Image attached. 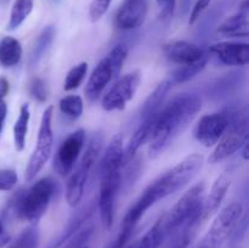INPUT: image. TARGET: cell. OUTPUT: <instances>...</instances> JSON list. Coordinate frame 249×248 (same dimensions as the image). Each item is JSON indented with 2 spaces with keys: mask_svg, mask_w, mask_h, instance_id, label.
<instances>
[{
  "mask_svg": "<svg viewBox=\"0 0 249 248\" xmlns=\"http://www.w3.org/2000/svg\"><path fill=\"white\" fill-rule=\"evenodd\" d=\"M209 51L226 66L243 67L249 62V45L247 43L220 41V43L213 44Z\"/></svg>",
  "mask_w": 249,
  "mask_h": 248,
  "instance_id": "obj_14",
  "label": "cell"
},
{
  "mask_svg": "<svg viewBox=\"0 0 249 248\" xmlns=\"http://www.w3.org/2000/svg\"><path fill=\"white\" fill-rule=\"evenodd\" d=\"M207 62H208V56H204L202 60H199L198 62L191 63V65H184L178 67L174 72L172 73V82L173 84L177 83V84H182V83H186L189 80H191L192 78L196 77L199 72L204 70Z\"/></svg>",
  "mask_w": 249,
  "mask_h": 248,
  "instance_id": "obj_25",
  "label": "cell"
},
{
  "mask_svg": "<svg viewBox=\"0 0 249 248\" xmlns=\"http://www.w3.org/2000/svg\"><path fill=\"white\" fill-rule=\"evenodd\" d=\"M102 143H104V139L101 134L97 133L92 135L79 164L77 165L75 170H72V174L66 186V201L71 207H77L82 201L90 173L96 164L100 153H101Z\"/></svg>",
  "mask_w": 249,
  "mask_h": 248,
  "instance_id": "obj_6",
  "label": "cell"
},
{
  "mask_svg": "<svg viewBox=\"0 0 249 248\" xmlns=\"http://www.w3.org/2000/svg\"><path fill=\"white\" fill-rule=\"evenodd\" d=\"M128 56V48L123 44L114 46L95 67L85 87V95L90 101L101 96L107 85L116 80Z\"/></svg>",
  "mask_w": 249,
  "mask_h": 248,
  "instance_id": "obj_5",
  "label": "cell"
},
{
  "mask_svg": "<svg viewBox=\"0 0 249 248\" xmlns=\"http://www.w3.org/2000/svg\"><path fill=\"white\" fill-rule=\"evenodd\" d=\"M32 10H33V0H16L11 9L7 29L14 31L18 28L23 23L24 19L29 16Z\"/></svg>",
  "mask_w": 249,
  "mask_h": 248,
  "instance_id": "obj_26",
  "label": "cell"
},
{
  "mask_svg": "<svg viewBox=\"0 0 249 248\" xmlns=\"http://www.w3.org/2000/svg\"><path fill=\"white\" fill-rule=\"evenodd\" d=\"M135 245H136V243H133V245H130L129 247H126V248H135Z\"/></svg>",
  "mask_w": 249,
  "mask_h": 248,
  "instance_id": "obj_41",
  "label": "cell"
},
{
  "mask_svg": "<svg viewBox=\"0 0 249 248\" xmlns=\"http://www.w3.org/2000/svg\"><path fill=\"white\" fill-rule=\"evenodd\" d=\"M94 209H95V206L91 202V203L87 204L85 207L80 208L78 212H75V214H73V215L71 216L70 220L67 221V224H66L62 232H61L55 240L51 241L46 248H60L61 246L65 245V243L67 242L68 240H71V238H72L78 231L82 230L85 221L89 220L91 214L94 213Z\"/></svg>",
  "mask_w": 249,
  "mask_h": 248,
  "instance_id": "obj_18",
  "label": "cell"
},
{
  "mask_svg": "<svg viewBox=\"0 0 249 248\" xmlns=\"http://www.w3.org/2000/svg\"><path fill=\"white\" fill-rule=\"evenodd\" d=\"M123 136L116 134L107 145L99 167L100 191L118 194L123 165Z\"/></svg>",
  "mask_w": 249,
  "mask_h": 248,
  "instance_id": "obj_8",
  "label": "cell"
},
{
  "mask_svg": "<svg viewBox=\"0 0 249 248\" xmlns=\"http://www.w3.org/2000/svg\"><path fill=\"white\" fill-rule=\"evenodd\" d=\"M29 92H31L32 96L39 102H44L48 99L45 84H44V82L40 78H34V79L32 80L31 85H29Z\"/></svg>",
  "mask_w": 249,
  "mask_h": 248,
  "instance_id": "obj_33",
  "label": "cell"
},
{
  "mask_svg": "<svg viewBox=\"0 0 249 248\" xmlns=\"http://www.w3.org/2000/svg\"><path fill=\"white\" fill-rule=\"evenodd\" d=\"M140 80L141 75L138 71L126 73L125 75L117 79L111 89L102 97V108L107 112L121 111L125 108L126 104L135 95Z\"/></svg>",
  "mask_w": 249,
  "mask_h": 248,
  "instance_id": "obj_11",
  "label": "cell"
},
{
  "mask_svg": "<svg viewBox=\"0 0 249 248\" xmlns=\"http://www.w3.org/2000/svg\"><path fill=\"white\" fill-rule=\"evenodd\" d=\"M156 117H157V113L151 116L150 118L145 119V121L140 122V125L138 126L135 133H134L133 135H131V138L129 139L128 143H126V147L124 148L123 151V165L131 163V160L134 159L139 148H140L143 143H146L147 141L151 140L153 128H155Z\"/></svg>",
  "mask_w": 249,
  "mask_h": 248,
  "instance_id": "obj_19",
  "label": "cell"
},
{
  "mask_svg": "<svg viewBox=\"0 0 249 248\" xmlns=\"http://www.w3.org/2000/svg\"><path fill=\"white\" fill-rule=\"evenodd\" d=\"M58 106H60L61 112L71 119H78L84 111L83 100L78 95H68V96L62 97Z\"/></svg>",
  "mask_w": 249,
  "mask_h": 248,
  "instance_id": "obj_28",
  "label": "cell"
},
{
  "mask_svg": "<svg viewBox=\"0 0 249 248\" xmlns=\"http://www.w3.org/2000/svg\"><path fill=\"white\" fill-rule=\"evenodd\" d=\"M11 248H15V247H11Z\"/></svg>",
  "mask_w": 249,
  "mask_h": 248,
  "instance_id": "obj_42",
  "label": "cell"
},
{
  "mask_svg": "<svg viewBox=\"0 0 249 248\" xmlns=\"http://www.w3.org/2000/svg\"><path fill=\"white\" fill-rule=\"evenodd\" d=\"M163 53L168 60L180 66L198 62L206 56L203 49L186 40H175L165 44Z\"/></svg>",
  "mask_w": 249,
  "mask_h": 248,
  "instance_id": "obj_16",
  "label": "cell"
},
{
  "mask_svg": "<svg viewBox=\"0 0 249 248\" xmlns=\"http://www.w3.org/2000/svg\"><path fill=\"white\" fill-rule=\"evenodd\" d=\"M201 108L202 100L196 94L177 95L163 105L156 117L148 156L156 158L164 152L186 130Z\"/></svg>",
  "mask_w": 249,
  "mask_h": 248,
  "instance_id": "obj_1",
  "label": "cell"
},
{
  "mask_svg": "<svg viewBox=\"0 0 249 248\" xmlns=\"http://www.w3.org/2000/svg\"><path fill=\"white\" fill-rule=\"evenodd\" d=\"M48 1L50 2L51 5H58L61 1H62V0H48Z\"/></svg>",
  "mask_w": 249,
  "mask_h": 248,
  "instance_id": "obj_40",
  "label": "cell"
},
{
  "mask_svg": "<svg viewBox=\"0 0 249 248\" xmlns=\"http://www.w3.org/2000/svg\"><path fill=\"white\" fill-rule=\"evenodd\" d=\"M204 182L195 185L187 190L177 203L172 207L168 215L163 219V228L165 233H170L180 226L185 225V233L194 230L202 221L203 209Z\"/></svg>",
  "mask_w": 249,
  "mask_h": 248,
  "instance_id": "obj_2",
  "label": "cell"
},
{
  "mask_svg": "<svg viewBox=\"0 0 249 248\" xmlns=\"http://www.w3.org/2000/svg\"><path fill=\"white\" fill-rule=\"evenodd\" d=\"M55 35H56V28L55 26H53V24L46 26L45 28L40 32V34H39L38 38H36V44H34L33 51H32V56H31L32 65H36V63H38L39 61L45 56V53H48L50 46L53 45Z\"/></svg>",
  "mask_w": 249,
  "mask_h": 248,
  "instance_id": "obj_23",
  "label": "cell"
},
{
  "mask_svg": "<svg viewBox=\"0 0 249 248\" xmlns=\"http://www.w3.org/2000/svg\"><path fill=\"white\" fill-rule=\"evenodd\" d=\"M9 92V82L5 78L0 77V100L4 99Z\"/></svg>",
  "mask_w": 249,
  "mask_h": 248,
  "instance_id": "obj_38",
  "label": "cell"
},
{
  "mask_svg": "<svg viewBox=\"0 0 249 248\" xmlns=\"http://www.w3.org/2000/svg\"><path fill=\"white\" fill-rule=\"evenodd\" d=\"M39 242V233L38 230L34 228H29L24 230L23 232L19 235L18 240H17L16 245L14 246L15 248H36Z\"/></svg>",
  "mask_w": 249,
  "mask_h": 248,
  "instance_id": "obj_30",
  "label": "cell"
},
{
  "mask_svg": "<svg viewBox=\"0 0 249 248\" xmlns=\"http://www.w3.org/2000/svg\"><path fill=\"white\" fill-rule=\"evenodd\" d=\"M218 33L224 36H248V17L247 12L241 11L238 14L228 17L218 27Z\"/></svg>",
  "mask_w": 249,
  "mask_h": 248,
  "instance_id": "obj_21",
  "label": "cell"
},
{
  "mask_svg": "<svg viewBox=\"0 0 249 248\" xmlns=\"http://www.w3.org/2000/svg\"><path fill=\"white\" fill-rule=\"evenodd\" d=\"M243 214V206L240 202H232L219 212L211 229L204 236L201 248H219L232 237Z\"/></svg>",
  "mask_w": 249,
  "mask_h": 248,
  "instance_id": "obj_10",
  "label": "cell"
},
{
  "mask_svg": "<svg viewBox=\"0 0 249 248\" xmlns=\"http://www.w3.org/2000/svg\"><path fill=\"white\" fill-rule=\"evenodd\" d=\"M17 173L14 169H0V191H10L17 184Z\"/></svg>",
  "mask_w": 249,
  "mask_h": 248,
  "instance_id": "obj_32",
  "label": "cell"
},
{
  "mask_svg": "<svg viewBox=\"0 0 249 248\" xmlns=\"http://www.w3.org/2000/svg\"><path fill=\"white\" fill-rule=\"evenodd\" d=\"M203 164V156L191 153L148 186L157 202L184 189L197 175Z\"/></svg>",
  "mask_w": 249,
  "mask_h": 248,
  "instance_id": "obj_4",
  "label": "cell"
},
{
  "mask_svg": "<svg viewBox=\"0 0 249 248\" xmlns=\"http://www.w3.org/2000/svg\"><path fill=\"white\" fill-rule=\"evenodd\" d=\"M231 186V179L228 173L219 175L215 181L212 185L208 196L203 198V209H202V220H207L211 218L215 212H218L219 207L221 206L225 199L226 194Z\"/></svg>",
  "mask_w": 249,
  "mask_h": 248,
  "instance_id": "obj_17",
  "label": "cell"
},
{
  "mask_svg": "<svg viewBox=\"0 0 249 248\" xmlns=\"http://www.w3.org/2000/svg\"><path fill=\"white\" fill-rule=\"evenodd\" d=\"M88 72V63L87 62H80L77 66H74L73 68H71L70 72L67 73L65 79V88L66 91H71V90H74L82 84L83 79L85 78Z\"/></svg>",
  "mask_w": 249,
  "mask_h": 248,
  "instance_id": "obj_29",
  "label": "cell"
},
{
  "mask_svg": "<svg viewBox=\"0 0 249 248\" xmlns=\"http://www.w3.org/2000/svg\"><path fill=\"white\" fill-rule=\"evenodd\" d=\"M164 228H163V219H160L155 225L142 236L139 242H136L135 248H160L164 238Z\"/></svg>",
  "mask_w": 249,
  "mask_h": 248,
  "instance_id": "obj_27",
  "label": "cell"
},
{
  "mask_svg": "<svg viewBox=\"0 0 249 248\" xmlns=\"http://www.w3.org/2000/svg\"><path fill=\"white\" fill-rule=\"evenodd\" d=\"M56 192V182L51 177H41L34 182L27 192L15 198L14 211L22 220L36 224L46 213Z\"/></svg>",
  "mask_w": 249,
  "mask_h": 248,
  "instance_id": "obj_3",
  "label": "cell"
},
{
  "mask_svg": "<svg viewBox=\"0 0 249 248\" xmlns=\"http://www.w3.org/2000/svg\"><path fill=\"white\" fill-rule=\"evenodd\" d=\"M85 143V130L78 129L74 133L70 134L61 142L55 158H53V169L61 175L67 177L72 173L80 152Z\"/></svg>",
  "mask_w": 249,
  "mask_h": 248,
  "instance_id": "obj_13",
  "label": "cell"
},
{
  "mask_svg": "<svg viewBox=\"0 0 249 248\" xmlns=\"http://www.w3.org/2000/svg\"><path fill=\"white\" fill-rule=\"evenodd\" d=\"M22 58V45L17 39L5 36L0 40V65L10 68L18 65Z\"/></svg>",
  "mask_w": 249,
  "mask_h": 248,
  "instance_id": "obj_22",
  "label": "cell"
},
{
  "mask_svg": "<svg viewBox=\"0 0 249 248\" xmlns=\"http://www.w3.org/2000/svg\"><path fill=\"white\" fill-rule=\"evenodd\" d=\"M236 109L229 108L218 113L206 114L201 117L195 126V138L204 147H212L215 146L216 142L220 140L223 134L225 133L229 123H230L231 116Z\"/></svg>",
  "mask_w": 249,
  "mask_h": 248,
  "instance_id": "obj_12",
  "label": "cell"
},
{
  "mask_svg": "<svg viewBox=\"0 0 249 248\" xmlns=\"http://www.w3.org/2000/svg\"><path fill=\"white\" fill-rule=\"evenodd\" d=\"M29 119H31V111H29V106L27 104L22 105L21 109H19V114L17 121L15 122L14 125V142L15 147L17 151H23L24 146H26V139L27 133H28V125Z\"/></svg>",
  "mask_w": 249,
  "mask_h": 248,
  "instance_id": "obj_24",
  "label": "cell"
},
{
  "mask_svg": "<svg viewBox=\"0 0 249 248\" xmlns=\"http://www.w3.org/2000/svg\"><path fill=\"white\" fill-rule=\"evenodd\" d=\"M158 4L162 6V12H160V17L163 19H167L173 16L175 7V0H157Z\"/></svg>",
  "mask_w": 249,
  "mask_h": 248,
  "instance_id": "obj_35",
  "label": "cell"
},
{
  "mask_svg": "<svg viewBox=\"0 0 249 248\" xmlns=\"http://www.w3.org/2000/svg\"><path fill=\"white\" fill-rule=\"evenodd\" d=\"M173 82L170 79H165L163 82H160V84L156 87V89L151 92L147 96V99L145 100V102L142 104L140 109V114H139V118L140 122L145 121V119L150 118L153 114L158 113L160 109L162 108L163 105H164L165 99H167L168 94L172 90Z\"/></svg>",
  "mask_w": 249,
  "mask_h": 248,
  "instance_id": "obj_20",
  "label": "cell"
},
{
  "mask_svg": "<svg viewBox=\"0 0 249 248\" xmlns=\"http://www.w3.org/2000/svg\"><path fill=\"white\" fill-rule=\"evenodd\" d=\"M211 1L212 0H197L194 9H192L191 15H190V24H194L195 22L198 19V17L201 16L202 12L208 7V5L211 4Z\"/></svg>",
  "mask_w": 249,
  "mask_h": 248,
  "instance_id": "obj_34",
  "label": "cell"
},
{
  "mask_svg": "<svg viewBox=\"0 0 249 248\" xmlns=\"http://www.w3.org/2000/svg\"><path fill=\"white\" fill-rule=\"evenodd\" d=\"M10 241H11V236L9 235V232H7L6 230H5L4 225H2L1 220H0V248L5 247Z\"/></svg>",
  "mask_w": 249,
  "mask_h": 248,
  "instance_id": "obj_36",
  "label": "cell"
},
{
  "mask_svg": "<svg viewBox=\"0 0 249 248\" xmlns=\"http://www.w3.org/2000/svg\"><path fill=\"white\" fill-rule=\"evenodd\" d=\"M247 138H249L247 111L246 108L236 109L231 116L230 123H229L225 133L216 142L215 148L209 156L208 162L212 164H216V163L225 160L226 158L240 151L241 146L243 145Z\"/></svg>",
  "mask_w": 249,
  "mask_h": 248,
  "instance_id": "obj_7",
  "label": "cell"
},
{
  "mask_svg": "<svg viewBox=\"0 0 249 248\" xmlns=\"http://www.w3.org/2000/svg\"><path fill=\"white\" fill-rule=\"evenodd\" d=\"M7 114V105L4 100H0V134H1L2 129H4L5 119H6Z\"/></svg>",
  "mask_w": 249,
  "mask_h": 248,
  "instance_id": "obj_37",
  "label": "cell"
},
{
  "mask_svg": "<svg viewBox=\"0 0 249 248\" xmlns=\"http://www.w3.org/2000/svg\"><path fill=\"white\" fill-rule=\"evenodd\" d=\"M147 16L146 0H125L116 16V24L119 29L131 31L145 22Z\"/></svg>",
  "mask_w": 249,
  "mask_h": 248,
  "instance_id": "obj_15",
  "label": "cell"
},
{
  "mask_svg": "<svg viewBox=\"0 0 249 248\" xmlns=\"http://www.w3.org/2000/svg\"><path fill=\"white\" fill-rule=\"evenodd\" d=\"M112 0H92L89 7V17L91 22H97L108 10Z\"/></svg>",
  "mask_w": 249,
  "mask_h": 248,
  "instance_id": "obj_31",
  "label": "cell"
},
{
  "mask_svg": "<svg viewBox=\"0 0 249 248\" xmlns=\"http://www.w3.org/2000/svg\"><path fill=\"white\" fill-rule=\"evenodd\" d=\"M248 143H249V138L246 139V141H245V142H243V145L241 146V148H240L241 153H242V158H243V159H245V160H248V158H249Z\"/></svg>",
  "mask_w": 249,
  "mask_h": 248,
  "instance_id": "obj_39",
  "label": "cell"
},
{
  "mask_svg": "<svg viewBox=\"0 0 249 248\" xmlns=\"http://www.w3.org/2000/svg\"><path fill=\"white\" fill-rule=\"evenodd\" d=\"M53 107L49 106L43 112V116H41L38 139H36V146L31 157H29L28 164H27L26 172H24V179L28 182L36 179V177L43 169V167L50 158L51 152H53Z\"/></svg>",
  "mask_w": 249,
  "mask_h": 248,
  "instance_id": "obj_9",
  "label": "cell"
}]
</instances>
